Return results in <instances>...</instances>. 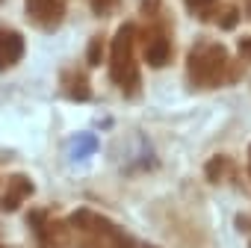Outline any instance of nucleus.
<instances>
[{
  "label": "nucleus",
  "mask_w": 251,
  "mask_h": 248,
  "mask_svg": "<svg viewBox=\"0 0 251 248\" xmlns=\"http://www.w3.org/2000/svg\"><path fill=\"white\" fill-rule=\"evenodd\" d=\"M142 248H151V245H142Z\"/></svg>",
  "instance_id": "f257e3e1"
}]
</instances>
